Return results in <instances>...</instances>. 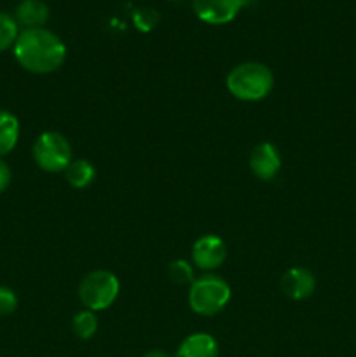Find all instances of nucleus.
<instances>
[{"label":"nucleus","mask_w":356,"mask_h":357,"mask_svg":"<svg viewBox=\"0 0 356 357\" xmlns=\"http://www.w3.org/2000/svg\"><path fill=\"white\" fill-rule=\"evenodd\" d=\"M119 288L121 286L115 274L108 271H94L80 281L79 298L87 310L98 312L108 309L117 300Z\"/></svg>","instance_id":"4"},{"label":"nucleus","mask_w":356,"mask_h":357,"mask_svg":"<svg viewBox=\"0 0 356 357\" xmlns=\"http://www.w3.org/2000/svg\"><path fill=\"white\" fill-rule=\"evenodd\" d=\"M281 289L288 298L306 300L316 289V279H314L313 272L307 268L293 267L283 274Z\"/></svg>","instance_id":"9"},{"label":"nucleus","mask_w":356,"mask_h":357,"mask_svg":"<svg viewBox=\"0 0 356 357\" xmlns=\"http://www.w3.org/2000/svg\"><path fill=\"white\" fill-rule=\"evenodd\" d=\"M20 139V121L9 110H0V159L13 152Z\"/></svg>","instance_id":"12"},{"label":"nucleus","mask_w":356,"mask_h":357,"mask_svg":"<svg viewBox=\"0 0 356 357\" xmlns=\"http://www.w3.org/2000/svg\"><path fill=\"white\" fill-rule=\"evenodd\" d=\"M281 167V157L278 149L271 143H258L250 153V169L258 180L269 181L278 174Z\"/></svg>","instance_id":"8"},{"label":"nucleus","mask_w":356,"mask_h":357,"mask_svg":"<svg viewBox=\"0 0 356 357\" xmlns=\"http://www.w3.org/2000/svg\"><path fill=\"white\" fill-rule=\"evenodd\" d=\"M14 20L24 30L31 28H44L49 20V7L42 0H21L16 7Z\"/></svg>","instance_id":"10"},{"label":"nucleus","mask_w":356,"mask_h":357,"mask_svg":"<svg viewBox=\"0 0 356 357\" xmlns=\"http://www.w3.org/2000/svg\"><path fill=\"white\" fill-rule=\"evenodd\" d=\"M229 300V284L218 275H202L188 289V305L199 316H215L225 309Z\"/></svg>","instance_id":"3"},{"label":"nucleus","mask_w":356,"mask_h":357,"mask_svg":"<svg viewBox=\"0 0 356 357\" xmlns=\"http://www.w3.org/2000/svg\"><path fill=\"white\" fill-rule=\"evenodd\" d=\"M143 357H171V356L164 351H150V352H147Z\"/></svg>","instance_id":"20"},{"label":"nucleus","mask_w":356,"mask_h":357,"mask_svg":"<svg viewBox=\"0 0 356 357\" xmlns=\"http://www.w3.org/2000/svg\"><path fill=\"white\" fill-rule=\"evenodd\" d=\"M177 357H218V344L208 333H194L178 347Z\"/></svg>","instance_id":"11"},{"label":"nucleus","mask_w":356,"mask_h":357,"mask_svg":"<svg viewBox=\"0 0 356 357\" xmlns=\"http://www.w3.org/2000/svg\"><path fill=\"white\" fill-rule=\"evenodd\" d=\"M66 181L75 188H86L93 183L94 176H96V169L93 164L86 159L72 160L68 167L65 169Z\"/></svg>","instance_id":"13"},{"label":"nucleus","mask_w":356,"mask_h":357,"mask_svg":"<svg viewBox=\"0 0 356 357\" xmlns=\"http://www.w3.org/2000/svg\"><path fill=\"white\" fill-rule=\"evenodd\" d=\"M14 58L27 72L52 73L65 63L66 47L61 38L45 28L20 31L14 44Z\"/></svg>","instance_id":"1"},{"label":"nucleus","mask_w":356,"mask_h":357,"mask_svg":"<svg viewBox=\"0 0 356 357\" xmlns=\"http://www.w3.org/2000/svg\"><path fill=\"white\" fill-rule=\"evenodd\" d=\"M72 330L77 338H80V340H89L98 330V321L93 310H82V312L75 314L72 321Z\"/></svg>","instance_id":"14"},{"label":"nucleus","mask_w":356,"mask_h":357,"mask_svg":"<svg viewBox=\"0 0 356 357\" xmlns=\"http://www.w3.org/2000/svg\"><path fill=\"white\" fill-rule=\"evenodd\" d=\"M17 309V296L7 286H0V316H9Z\"/></svg>","instance_id":"17"},{"label":"nucleus","mask_w":356,"mask_h":357,"mask_svg":"<svg viewBox=\"0 0 356 357\" xmlns=\"http://www.w3.org/2000/svg\"><path fill=\"white\" fill-rule=\"evenodd\" d=\"M168 278H170L171 282H175L178 286L192 284L195 281L194 271H192L191 264L185 260L171 261L170 267H168Z\"/></svg>","instance_id":"16"},{"label":"nucleus","mask_w":356,"mask_h":357,"mask_svg":"<svg viewBox=\"0 0 356 357\" xmlns=\"http://www.w3.org/2000/svg\"><path fill=\"white\" fill-rule=\"evenodd\" d=\"M246 0H192L195 16L208 24H227L239 14Z\"/></svg>","instance_id":"6"},{"label":"nucleus","mask_w":356,"mask_h":357,"mask_svg":"<svg viewBox=\"0 0 356 357\" xmlns=\"http://www.w3.org/2000/svg\"><path fill=\"white\" fill-rule=\"evenodd\" d=\"M227 89L241 101H260L267 96L274 86L272 72L257 61L241 63L234 66L227 75Z\"/></svg>","instance_id":"2"},{"label":"nucleus","mask_w":356,"mask_h":357,"mask_svg":"<svg viewBox=\"0 0 356 357\" xmlns=\"http://www.w3.org/2000/svg\"><path fill=\"white\" fill-rule=\"evenodd\" d=\"M34 159L40 169L47 173H59L72 162V149L63 135L56 131H45L35 139Z\"/></svg>","instance_id":"5"},{"label":"nucleus","mask_w":356,"mask_h":357,"mask_svg":"<svg viewBox=\"0 0 356 357\" xmlns=\"http://www.w3.org/2000/svg\"><path fill=\"white\" fill-rule=\"evenodd\" d=\"M17 37H20V24L14 16L7 13H0V52L14 47Z\"/></svg>","instance_id":"15"},{"label":"nucleus","mask_w":356,"mask_h":357,"mask_svg":"<svg viewBox=\"0 0 356 357\" xmlns=\"http://www.w3.org/2000/svg\"><path fill=\"white\" fill-rule=\"evenodd\" d=\"M227 248L220 237L202 236L192 246V261L201 271H215L225 261Z\"/></svg>","instance_id":"7"},{"label":"nucleus","mask_w":356,"mask_h":357,"mask_svg":"<svg viewBox=\"0 0 356 357\" xmlns=\"http://www.w3.org/2000/svg\"><path fill=\"white\" fill-rule=\"evenodd\" d=\"M159 14L154 9H142L135 14V24L142 31H150L157 24Z\"/></svg>","instance_id":"18"},{"label":"nucleus","mask_w":356,"mask_h":357,"mask_svg":"<svg viewBox=\"0 0 356 357\" xmlns=\"http://www.w3.org/2000/svg\"><path fill=\"white\" fill-rule=\"evenodd\" d=\"M13 180V173H10V167L7 166V162L3 159H0V194L3 190H7V187L10 185Z\"/></svg>","instance_id":"19"}]
</instances>
